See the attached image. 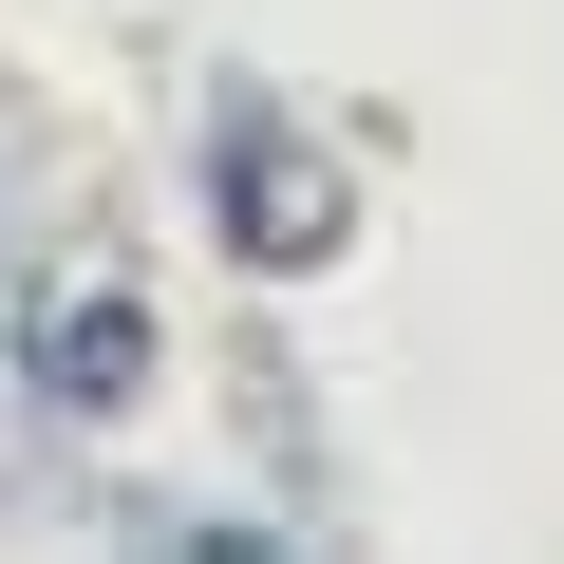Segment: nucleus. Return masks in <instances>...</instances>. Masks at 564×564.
<instances>
[{"instance_id":"nucleus-2","label":"nucleus","mask_w":564,"mask_h":564,"mask_svg":"<svg viewBox=\"0 0 564 564\" xmlns=\"http://www.w3.org/2000/svg\"><path fill=\"white\" fill-rule=\"evenodd\" d=\"M151 377H170L151 282L95 263V245H39L20 302H0V395H39L57 433H113V414H151Z\"/></svg>"},{"instance_id":"nucleus-1","label":"nucleus","mask_w":564,"mask_h":564,"mask_svg":"<svg viewBox=\"0 0 564 564\" xmlns=\"http://www.w3.org/2000/svg\"><path fill=\"white\" fill-rule=\"evenodd\" d=\"M188 226L245 263V282H321V263H358V151L339 132H302V95H207L188 113Z\"/></svg>"}]
</instances>
